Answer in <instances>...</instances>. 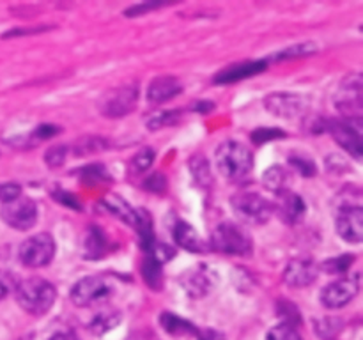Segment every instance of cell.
Wrapping results in <instances>:
<instances>
[{"instance_id": "obj_5", "label": "cell", "mask_w": 363, "mask_h": 340, "mask_svg": "<svg viewBox=\"0 0 363 340\" xmlns=\"http://www.w3.org/2000/svg\"><path fill=\"white\" fill-rule=\"evenodd\" d=\"M211 248L218 254L240 255L247 257L252 254V239L241 227L236 223L223 222L213 229L211 232Z\"/></svg>"}, {"instance_id": "obj_4", "label": "cell", "mask_w": 363, "mask_h": 340, "mask_svg": "<svg viewBox=\"0 0 363 340\" xmlns=\"http://www.w3.org/2000/svg\"><path fill=\"white\" fill-rule=\"evenodd\" d=\"M230 205L238 218L248 225H262L273 215V204L257 191H238L230 197Z\"/></svg>"}, {"instance_id": "obj_2", "label": "cell", "mask_w": 363, "mask_h": 340, "mask_svg": "<svg viewBox=\"0 0 363 340\" xmlns=\"http://www.w3.org/2000/svg\"><path fill=\"white\" fill-rule=\"evenodd\" d=\"M14 294L18 305L30 315H45L57 300L55 285L41 276H30L18 282Z\"/></svg>"}, {"instance_id": "obj_16", "label": "cell", "mask_w": 363, "mask_h": 340, "mask_svg": "<svg viewBox=\"0 0 363 340\" xmlns=\"http://www.w3.org/2000/svg\"><path fill=\"white\" fill-rule=\"evenodd\" d=\"M275 208L280 220L287 225H296L307 215V204L303 202V198L291 190L279 193V200H277Z\"/></svg>"}, {"instance_id": "obj_10", "label": "cell", "mask_w": 363, "mask_h": 340, "mask_svg": "<svg viewBox=\"0 0 363 340\" xmlns=\"http://www.w3.org/2000/svg\"><path fill=\"white\" fill-rule=\"evenodd\" d=\"M358 293H360V275L354 273V275L344 276V278L328 283L321 290L319 298H321V303L326 308L337 310V308H342L347 303H351Z\"/></svg>"}, {"instance_id": "obj_6", "label": "cell", "mask_w": 363, "mask_h": 340, "mask_svg": "<svg viewBox=\"0 0 363 340\" xmlns=\"http://www.w3.org/2000/svg\"><path fill=\"white\" fill-rule=\"evenodd\" d=\"M53 255H55V241L46 232L30 236L20 244V250H18L21 264L28 266V268H43V266L50 264Z\"/></svg>"}, {"instance_id": "obj_39", "label": "cell", "mask_w": 363, "mask_h": 340, "mask_svg": "<svg viewBox=\"0 0 363 340\" xmlns=\"http://www.w3.org/2000/svg\"><path fill=\"white\" fill-rule=\"evenodd\" d=\"M20 195H21L20 184L16 183L0 184V202H2V204L14 200V198H18Z\"/></svg>"}, {"instance_id": "obj_9", "label": "cell", "mask_w": 363, "mask_h": 340, "mask_svg": "<svg viewBox=\"0 0 363 340\" xmlns=\"http://www.w3.org/2000/svg\"><path fill=\"white\" fill-rule=\"evenodd\" d=\"M0 218L16 230H28L38 222V205L32 198L20 195L0 208Z\"/></svg>"}, {"instance_id": "obj_11", "label": "cell", "mask_w": 363, "mask_h": 340, "mask_svg": "<svg viewBox=\"0 0 363 340\" xmlns=\"http://www.w3.org/2000/svg\"><path fill=\"white\" fill-rule=\"evenodd\" d=\"M325 131H328L337 144L342 149H346L354 159H362V123L357 120L335 119L326 120Z\"/></svg>"}, {"instance_id": "obj_8", "label": "cell", "mask_w": 363, "mask_h": 340, "mask_svg": "<svg viewBox=\"0 0 363 340\" xmlns=\"http://www.w3.org/2000/svg\"><path fill=\"white\" fill-rule=\"evenodd\" d=\"M138 103V87L137 85H123L106 92L99 99V112L110 119H119L133 112Z\"/></svg>"}, {"instance_id": "obj_35", "label": "cell", "mask_w": 363, "mask_h": 340, "mask_svg": "<svg viewBox=\"0 0 363 340\" xmlns=\"http://www.w3.org/2000/svg\"><path fill=\"white\" fill-rule=\"evenodd\" d=\"M289 163L301 174V176L312 177L315 174V165L308 156H300L294 152V154L289 156Z\"/></svg>"}, {"instance_id": "obj_24", "label": "cell", "mask_w": 363, "mask_h": 340, "mask_svg": "<svg viewBox=\"0 0 363 340\" xmlns=\"http://www.w3.org/2000/svg\"><path fill=\"white\" fill-rule=\"evenodd\" d=\"M160 321H162L163 329H167V332L172 333V335L197 333V328H195L191 322H188L186 319H183V317H177V315H174L172 312H163L162 317H160Z\"/></svg>"}, {"instance_id": "obj_18", "label": "cell", "mask_w": 363, "mask_h": 340, "mask_svg": "<svg viewBox=\"0 0 363 340\" xmlns=\"http://www.w3.org/2000/svg\"><path fill=\"white\" fill-rule=\"evenodd\" d=\"M181 92H183V85H181V81L176 76H158L149 84L147 99L149 103L160 105V103H165L169 99L176 98Z\"/></svg>"}, {"instance_id": "obj_21", "label": "cell", "mask_w": 363, "mask_h": 340, "mask_svg": "<svg viewBox=\"0 0 363 340\" xmlns=\"http://www.w3.org/2000/svg\"><path fill=\"white\" fill-rule=\"evenodd\" d=\"M135 230L138 234V239H140V246L144 250L151 251L155 241V232H152V218L145 209H137V216H135L133 223Z\"/></svg>"}, {"instance_id": "obj_27", "label": "cell", "mask_w": 363, "mask_h": 340, "mask_svg": "<svg viewBox=\"0 0 363 340\" xmlns=\"http://www.w3.org/2000/svg\"><path fill=\"white\" fill-rule=\"evenodd\" d=\"M353 262H354L353 254H344V255H339V257H333V259H328V261H325L321 266H319V269H323V271L328 273V275H342V273H346L347 269L351 268Z\"/></svg>"}, {"instance_id": "obj_7", "label": "cell", "mask_w": 363, "mask_h": 340, "mask_svg": "<svg viewBox=\"0 0 363 340\" xmlns=\"http://www.w3.org/2000/svg\"><path fill=\"white\" fill-rule=\"evenodd\" d=\"M112 283L99 275L84 276L71 289L69 298L77 307H92L112 294Z\"/></svg>"}, {"instance_id": "obj_32", "label": "cell", "mask_w": 363, "mask_h": 340, "mask_svg": "<svg viewBox=\"0 0 363 340\" xmlns=\"http://www.w3.org/2000/svg\"><path fill=\"white\" fill-rule=\"evenodd\" d=\"M342 329V321L335 317H326L321 321L315 322V332L319 336H323L325 340H333L337 333Z\"/></svg>"}, {"instance_id": "obj_15", "label": "cell", "mask_w": 363, "mask_h": 340, "mask_svg": "<svg viewBox=\"0 0 363 340\" xmlns=\"http://www.w3.org/2000/svg\"><path fill=\"white\" fill-rule=\"evenodd\" d=\"M181 285L191 298H204L215 285V276L208 266H195L181 276Z\"/></svg>"}, {"instance_id": "obj_29", "label": "cell", "mask_w": 363, "mask_h": 340, "mask_svg": "<svg viewBox=\"0 0 363 340\" xmlns=\"http://www.w3.org/2000/svg\"><path fill=\"white\" fill-rule=\"evenodd\" d=\"M121 314L119 312H103V314H98L91 322V329L98 335H103L105 332L112 329L113 326L119 324Z\"/></svg>"}, {"instance_id": "obj_26", "label": "cell", "mask_w": 363, "mask_h": 340, "mask_svg": "<svg viewBox=\"0 0 363 340\" xmlns=\"http://www.w3.org/2000/svg\"><path fill=\"white\" fill-rule=\"evenodd\" d=\"M152 162H155V149L144 147L131 158L128 170H130L131 176H140V174L147 172L151 169Z\"/></svg>"}, {"instance_id": "obj_46", "label": "cell", "mask_w": 363, "mask_h": 340, "mask_svg": "<svg viewBox=\"0 0 363 340\" xmlns=\"http://www.w3.org/2000/svg\"><path fill=\"white\" fill-rule=\"evenodd\" d=\"M48 340H80V339H78V336L74 335V333H69V332H59V333H55V335L50 336Z\"/></svg>"}, {"instance_id": "obj_47", "label": "cell", "mask_w": 363, "mask_h": 340, "mask_svg": "<svg viewBox=\"0 0 363 340\" xmlns=\"http://www.w3.org/2000/svg\"><path fill=\"white\" fill-rule=\"evenodd\" d=\"M194 110H199V112H209V110H213V105L211 103H206V101H201L197 106H194Z\"/></svg>"}, {"instance_id": "obj_43", "label": "cell", "mask_w": 363, "mask_h": 340, "mask_svg": "<svg viewBox=\"0 0 363 340\" xmlns=\"http://www.w3.org/2000/svg\"><path fill=\"white\" fill-rule=\"evenodd\" d=\"M53 197L57 198V200L60 202L62 205H69V208H74V209H82V205L78 204L77 198L73 197L71 193H67V191H62V190H55L53 191Z\"/></svg>"}, {"instance_id": "obj_22", "label": "cell", "mask_w": 363, "mask_h": 340, "mask_svg": "<svg viewBox=\"0 0 363 340\" xmlns=\"http://www.w3.org/2000/svg\"><path fill=\"white\" fill-rule=\"evenodd\" d=\"M106 251V237L99 227H91L85 239V259H101Z\"/></svg>"}, {"instance_id": "obj_40", "label": "cell", "mask_w": 363, "mask_h": 340, "mask_svg": "<svg viewBox=\"0 0 363 340\" xmlns=\"http://www.w3.org/2000/svg\"><path fill=\"white\" fill-rule=\"evenodd\" d=\"M163 6H167V2H163V0H156V2L142 4V6H133V7H130V9L126 11V16H130V18L140 16V14L145 13V11L158 9V7H163Z\"/></svg>"}, {"instance_id": "obj_17", "label": "cell", "mask_w": 363, "mask_h": 340, "mask_svg": "<svg viewBox=\"0 0 363 340\" xmlns=\"http://www.w3.org/2000/svg\"><path fill=\"white\" fill-rule=\"evenodd\" d=\"M268 67V60H247V62H240L236 66H230L227 69L220 71L215 76L216 84H234V81H241L245 78L255 76V74L262 73Z\"/></svg>"}, {"instance_id": "obj_30", "label": "cell", "mask_w": 363, "mask_h": 340, "mask_svg": "<svg viewBox=\"0 0 363 340\" xmlns=\"http://www.w3.org/2000/svg\"><path fill=\"white\" fill-rule=\"evenodd\" d=\"M181 115H183L181 110H167V112L156 113V115H152L151 119L147 120V128L149 130L156 131V130H162V128L165 126H172V124H176L177 120L181 119Z\"/></svg>"}, {"instance_id": "obj_33", "label": "cell", "mask_w": 363, "mask_h": 340, "mask_svg": "<svg viewBox=\"0 0 363 340\" xmlns=\"http://www.w3.org/2000/svg\"><path fill=\"white\" fill-rule=\"evenodd\" d=\"M266 340H303V339H301V335L298 333V329L294 328V326L280 322V324L273 326V328L269 329L268 335H266Z\"/></svg>"}, {"instance_id": "obj_25", "label": "cell", "mask_w": 363, "mask_h": 340, "mask_svg": "<svg viewBox=\"0 0 363 340\" xmlns=\"http://www.w3.org/2000/svg\"><path fill=\"white\" fill-rule=\"evenodd\" d=\"M318 52V46L315 42H296V45H291L287 48H284L282 52H279L275 55V59L272 60H293V59H303V57L312 55V53Z\"/></svg>"}, {"instance_id": "obj_13", "label": "cell", "mask_w": 363, "mask_h": 340, "mask_svg": "<svg viewBox=\"0 0 363 340\" xmlns=\"http://www.w3.org/2000/svg\"><path fill=\"white\" fill-rule=\"evenodd\" d=\"M264 106L273 115L282 117V119H293L305 112L307 99L300 94H291V92H273L264 99Z\"/></svg>"}, {"instance_id": "obj_37", "label": "cell", "mask_w": 363, "mask_h": 340, "mask_svg": "<svg viewBox=\"0 0 363 340\" xmlns=\"http://www.w3.org/2000/svg\"><path fill=\"white\" fill-rule=\"evenodd\" d=\"M282 137H286V133L277 130V128H259V130H255L254 133H252V140H254L257 145L266 144V142L273 140V138H282Z\"/></svg>"}, {"instance_id": "obj_31", "label": "cell", "mask_w": 363, "mask_h": 340, "mask_svg": "<svg viewBox=\"0 0 363 340\" xmlns=\"http://www.w3.org/2000/svg\"><path fill=\"white\" fill-rule=\"evenodd\" d=\"M106 147H108V144H106L105 138L85 137L74 144L73 151L74 154H92V152H99Z\"/></svg>"}, {"instance_id": "obj_42", "label": "cell", "mask_w": 363, "mask_h": 340, "mask_svg": "<svg viewBox=\"0 0 363 340\" xmlns=\"http://www.w3.org/2000/svg\"><path fill=\"white\" fill-rule=\"evenodd\" d=\"M59 133H60V128L55 126V124H43V126L35 128L34 137L38 138V140H46V138H52Z\"/></svg>"}, {"instance_id": "obj_19", "label": "cell", "mask_w": 363, "mask_h": 340, "mask_svg": "<svg viewBox=\"0 0 363 340\" xmlns=\"http://www.w3.org/2000/svg\"><path fill=\"white\" fill-rule=\"evenodd\" d=\"M174 241L179 244L181 248L188 251H195V254H201L206 250V243L202 241V237L199 236L197 230L191 225H188L186 222H177L174 227Z\"/></svg>"}, {"instance_id": "obj_44", "label": "cell", "mask_w": 363, "mask_h": 340, "mask_svg": "<svg viewBox=\"0 0 363 340\" xmlns=\"http://www.w3.org/2000/svg\"><path fill=\"white\" fill-rule=\"evenodd\" d=\"M50 27H38V28H16V30H11L4 34V38H14V35H27V34H39V32H45Z\"/></svg>"}, {"instance_id": "obj_20", "label": "cell", "mask_w": 363, "mask_h": 340, "mask_svg": "<svg viewBox=\"0 0 363 340\" xmlns=\"http://www.w3.org/2000/svg\"><path fill=\"white\" fill-rule=\"evenodd\" d=\"M101 205L110 212V215H113L116 218L123 220V222L128 223V225H133L135 223L137 209L131 208V205L128 204L123 197H119V195H116V193L105 195V197L101 198Z\"/></svg>"}, {"instance_id": "obj_3", "label": "cell", "mask_w": 363, "mask_h": 340, "mask_svg": "<svg viewBox=\"0 0 363 340\" xmlns=\"http://www.w3.org/2000/svg\"><path fill=\"white\" fill-rule=\"evenodd\" d=\"M333 105L339 110L342 119L362 123L363 80L360 73H350L347 76H344V80L339 84L335 96H333Z\"/></svg>"}, {"instance_id": "obj_23", "label": "cell", "mask_w": 363, "mask_h": 340, "mask_svg": "<svg viewBox=\"0 0 363 340\" xmlns=\"http://www.w3.org/2000/svg\"><path fill=\"white\" fill-rule=\"evenodd\" d=\"M287 181H289V176H287L286 169L284 166H269L268 170L262 176V183L273 193H282V191L287 190Z\"/></svg>"}, {"instance_id": "obj_41", "label": "cell", "mask_w": 363, "mask_h": 340, "mask_svg": "<svg viewBox=\"0 0 363 340\" xmlns=\"http://www.w3.org/2000/svg\"><path fill=\"white\" fill-rule=\"evenodd\" d=\"M167 186V179L160 172H155L147 181L144 183V188L149 191H163Z\"/></svg>"}, {"instance_id": "obj_28", "label": "cell", "mask_w": 363, "mask_h": 340, "mask_svg": "<svg viewBox=\"0 0 363 340\" xmlns=\"http://www.w3.org/2000/svg\"><path fill=\"white\" fill-rule=\"evenodd\" d=\"M142 276L151 289L158 290L162 285V264L152 257H147L142 264Z\"/></svg>"}, {"instance_id": "obj_12", "label": "cell", "mask_w": 363, "mask_h": 340, "mask_svg": "<svg viewBox=\"0 0 363 340\" xmlns=\"http://www.w3.org/2000/svg\"><path fill=\"white\" fill-rule=\"evenodd\" d=\"M335 229L344 241L360 244L363 237L362 205H344V208H339L335 218Z\"/></svg>"}, {"instance_id": "obj_36", "label": "cell", "mask_w": 363, "mask_h": 340, "mask_svg": "<svg viewBox=\"0 0 363 340\" xmlns=\"http://www.w3.org/2000/svg\"><path fill=\"white\" fill-rule=\"evenodd\" d=\"M67 156V147L66 145H52V147L46 151L45 154V162L46 165L55 169V166H60L64 162H66Z\"/></svg>"}, {"instance_id": "obj_14", "label": "cell", "mask_w": 363, "mask_h": 340, "mask_svg": "<svg viewBox=\"0 0 363 340\" xmlns=\"http://www.w3.org/2000/svg\"><path fill=\"white\" fill-rule=\"evenodd\" d=\"M319 271H321L319 264H315L312 259H293V261L287 262L286 269H284V282L287 285L301 289V287H308L311 283H314Z\"/></svg>"}, {"instance_id": "obj_34", "label": "cell", "mask_w": 363, "mask_h": 340, "mask_svg": "<svg viewBox=\"0 0 363 340\" xmlns=\"http://www.w3.org/2000/svg\"><path fill=\"white\" fill-rule=\"evenodd\" d=\"M191 170H194V177L199 181L201 184H206V183H211V174H209V163L206 162L202 156H195L194 159H191Z\"/></svg>"}, {"instance_id": "obj_1", "label": "cell", "mask_w": 363, "mask_h": 340, "mask_svg": "<svg viewBox=\"0 0 363 340\" xmlns=\"http://www.w3.org/2000/svg\"><path fill=\"white\" fill-rule=\"evenodd\" d=\"M215 162L222 176L233 183L245 181L254 169V156L250 149L236 140L222 142L216 147Z\"/></svg>"}, {"instance_id": "obj_38", "label": "cell", "mask_w": 363, "mask_h": 340, "mask_svg": "<svg viewBox=\"0 0 363 340\" xmlns=\"http://www.w3.org/2000/svg\"><path fill=\"white\" fill-rule=\"evenodd\" d=\"M18 287V278L11 271H0V300L14 293Z\"/></svg>"}, {"instance_id": "obj_45", "label": "cell", "mask_w": 363, "mask_h": 340, "mask_svg": "<svg viewBox=\"0 0 363 340\" xmlns=\"http://www.w3.org/2000/svg\"><path fill=\"white\" fill-rule=\"evenodd\" d=\"M197 336H199V340H227L222 333L216 332V329H211V328L197 332Z\"/></svg>"}]
</instances>
